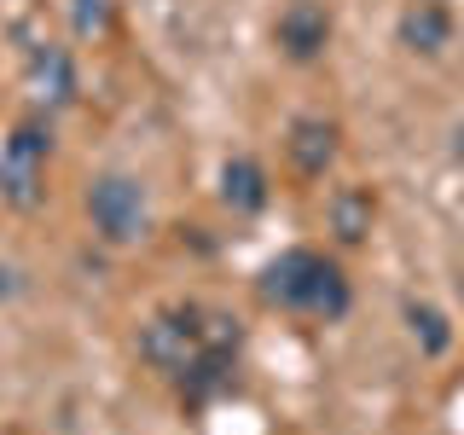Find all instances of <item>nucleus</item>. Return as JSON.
<instances>
[{"instance_id":"nucleus-1","label":"nucleus","mask_w":464,"mask_h":435,"mask_svg":"<svg viewBox=\"0 0 464 435\" xmlns=\"http://www.w3.org/2000/svg\"><path fill=\"white\" fill-rule=\"evenodd\" d=\"M261 302L285 314H314V319H343L348 314V273L319 250H285L261 273Z\"/></svg>"},{"instance_id":"nucleus-2","label":"nucleus","mask_w":464,"mask_h":435,"mask_svg":"<svg viewBox=\"0 0 464 435\" xmlns=\"http://www.w3.org/2000/svg\"><path fill=\"white\" fill-rule=\"evenodd\" d=\"M47 157H53V128L47 122H18L0 145V198L12 209H41L47 198Z\"/></svg>"},{"instance_id":"nucleus-3","label":"nucleus","mask_w":464,"mask_h":435,"mask_svg":"<svg viewBox=\"0 0 464 435\" xmlns=\"http://www.w3.org/2000/svg\"><path fill=\"white\" fill-rule=\"evenodd\" d=\"M87 221L105 244H134L145 238V221H151V209H145V186L134 174H99L93 186H87Z\"/></svg>"},{"instance_id":"nucleus-4","label":"nucleus","mask_w":464,"mask_h":435,"mask_svg":"<svg viewBox=\"0 0 464 435\" xmlns=\"http://www.w3.org/2000/svg\"><path fill=\"white\" fill-rule=\"evenodd\" d=\"M198 314L203 308H163L140 325V360L163 377H180L198 360Z\"/></svg>"},{"instance_id":"nucleus-5","label":"nucleus","mask_w":464,"mask_h":435,"mask_svg":"<svg viewBox=\"0 0 464 435\" xmlns=\"http://www.w3.org/2000/svg\"><path fill=\"white\" fill-rule=\"evenodd\" d=\"M273 41H279V53L290 64H314L331 47V12L319 0H290L279 12V24H273Z\"/></svg>"},{"instance_id":"nucleus-6","label":"nucleus","mask_w":464,"mask_h":435,"mask_svg":"<svg viewBox=\"0 0 464 435\" xmlns=\"http://www.w3.org/2000/svg\"><path fill=\"white\" fill-rule=\"evenodd\" d=\"M285 151H290V163H296V174L319 180V174L337 163V122H325V116H296Z\"/></svg>"},{"instance_id":"nucleus-7","label":"nucleus","mask_w":464,"mask_h":435,"mask_svg":"<svg viewBox=\"0 0 464 435\" xmlns=\"http://www.w3.org/2000/svg\"><path fill=\"white\" fill-rule=\"evenodd\" d=\"M447 41H453V12H447L441 0H412V6L401 12V47L435 58Z\"/></svg>"},{"instance_id":"nucleus-8","label":"nucleus","mask_w":464,"mask_h":435,"mask_svg":"<svg viewBox=\"0 0 464 435\" xmlns=\"http://www.w3.org/2000/svg\"><path fill=\"white\" fill-rule=\"evenodd\" d=\"M325 221L337 232V244H366L372 238V221H377V198L366 186H337L325 203Z\"/></svg>"},{"instance_id":"nucleus-9","label":"nucleus","mask_w":464,"mask_h":435,"mask_svg":"<svg viewBox=\"0 0 464 435\" xmlns=\"http://www.w3.org/2000/svg\"><path fill=\"white\" fill-rule=\"evenodd\" d=\"M221 198H227V209H238V215L267 209V169H261L256 157H227V169H221Z\"/></svg>"},{"instance_id":"nucleus-10","label":"nucleus","mask_w":464,"mask_h":435,"mask_svg":"<svg viewBox=\"0 0 464 435\" xmlns=\"http://www.w3.org/2000/svg\"><path fill=\"white\" fill-rule=\"evenodd\" d=\"M29 87H35V99H47V105H64L70 87H76V76H70V58L58 53V47L35 53V64H29Z\"/></svg>"},{"instance_id":"nucleus-11","label":"nucleus","mask_w":464,"mask_h":435,"mask_svg":"<svg viewBox=\"0 0 464 435\" xmlns=\"http://www.w3.org/2000/svg\"><path fill=\"white\" fill-rule=\"evenodd\" d=\"M406 325H412V337L424 354H447L453 348V325H447L441 308H430V302H406Z\"/></svg>"},{"instance_id":"nucleus-12","label":"nucleus","mask_w":464,"mask_h":435,"mask_svg":"<svg viewBox=\"0 0 464 435\" xmlns=\"http://www.w3.org/2000/svg\"><path fill=\"white\" fill-rule=\"evenodd\" d=\"M105 0H82V6H76V29H82V35H93V29H105Z\"/></svg>"},{"instance_id":"nucleus-13","label":"nucleus","mask_w":464,"mask_h":435,"mask_svg":"<svg viewBox=\"0 0 464 435\" xmlns=\"http://www.w3.org/2000/svg\"><path fill=\"white\" fill-rule=\"evenodd\" d=\"M6 435H24V430H6Z\"/></svg>"}]
</instances>
